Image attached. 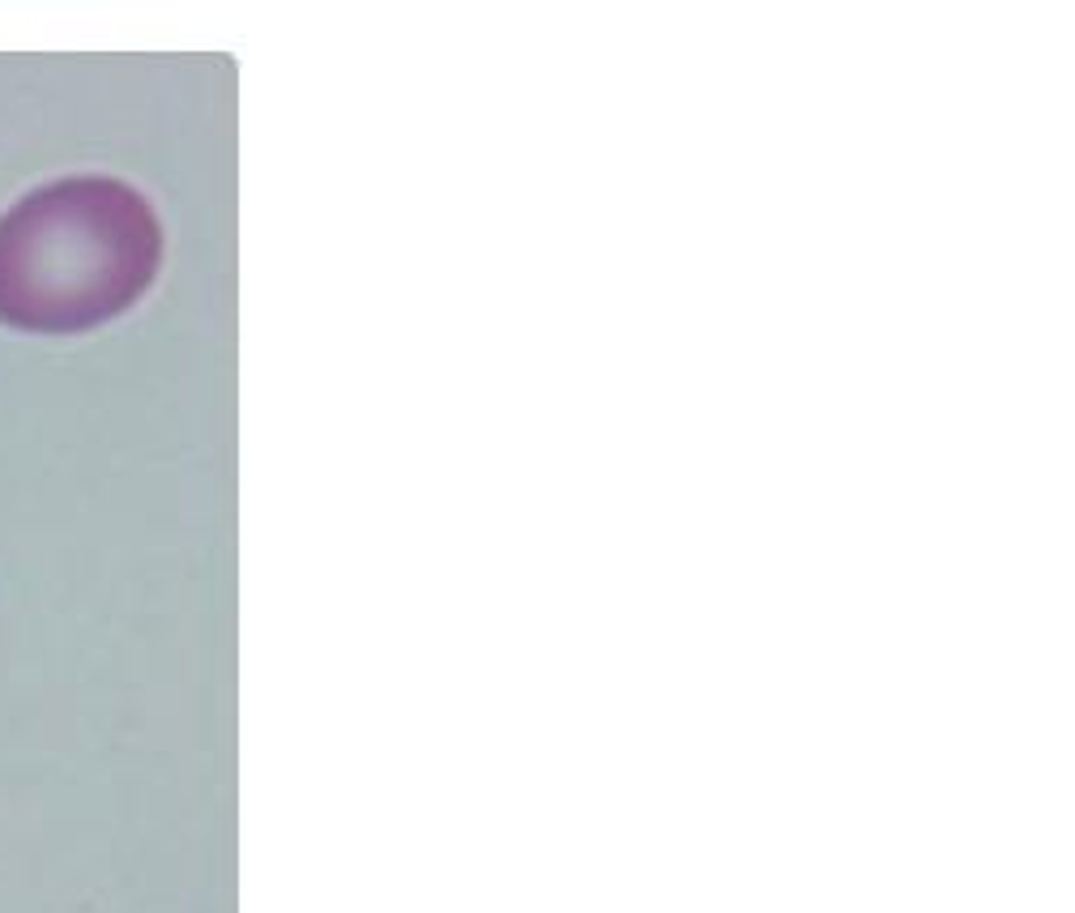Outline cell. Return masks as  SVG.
I'll use <instances>...</instances> for the list:
<instances>
[{
	"label": "cell",
	"mask_w": 1075,
	"mask_h": 913,
	"mask_svg": "<svg viewBox=\"0 0 1075 913\" xmlns=\"http://www.w3.org/2000/svg\"><path fill=\"white\" fill-rule=\"evenodd\" d=\"M163 265L150 196L116 175L39 184L0 214V325L86 333L125 316Z\"/></svg>",
	"instance_id": "6da1fadb"
}]
</instances>
